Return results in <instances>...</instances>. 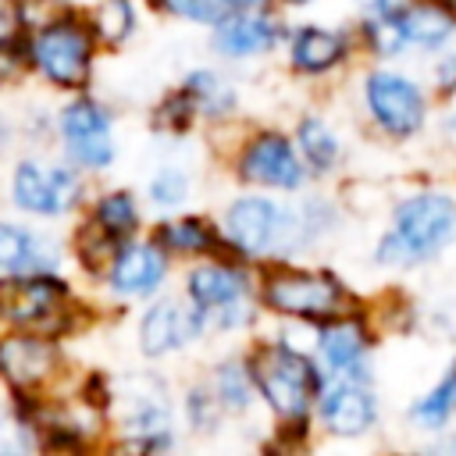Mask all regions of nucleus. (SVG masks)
<instances>
[{"label": "nucleus", "mask_w": 456, "mask_h": 456, "mask_svg": "<svg viewBox=\"0 0 456 456\" xmlns=\"http://www.w3.org/2000/svg\"><path fill=\"white\" fill-rule=\"evenodd\" d=\"M21 431H28L21 420H11L4 410H0V452H11V449H25L28 438H21Z\"/></svg>", "instance_id": "nucleus-31"}, {"label": "nucleus", "mask_w": 456, "mask_h": 456, "mask_svg": "<svg viewBox=\"0 0 456 456\" xmlns=\"http://www.w3.org/2000/svg\"><path fill=\"white\" fill-rule=\"evenodd\" d=\"M317 417L328 435L356 438L367 435L378 420V399L367 388V378H335L317 392Z\"/></svg>", "instance_id": "nucleus-12"}, {"label": "nucleus", "mask_w": 456, "mask_h": 456, "mask_svg": "<svg viewBox=\"0 0 456 456\" xmlns=\"http://www.w3.org/2000/svg\"><path fill=\"white\" fill-rule=\"evenodd\" d=\"M157 242L167 253H182V256H210L224 246L221 228H214L207 217H175L164 221L157 228Z\"/></svg>", "instance_id": "nucleus-20"}, {"label": "nucleus", "mask_w": 456, "mask_h": 456, "mask_svg": "<svg viewBox=\"0 0 456 456\" xmlns=\"http://www.w3.org/2000/svg\"><path fill=\"white\" fill-rule=\"evenodd\" d=\"M221 403H217V395L210 392V388H203V385H196V388H189V399H185V417H189V424L200 431H207V428H217V420H221Z\"/></svg>", "instance_id": "nucleus-30"}, {"label": "nucleus", "mask_w": 456, "mask_h": 456, "mask_svg": "<svg viewBox=\"0 0 456 456\" xmlns=\"http://www.w3.org/2000/svg\"><path fill=\"white\" fill-rule=\"evenodd\" d=\"M185 299L203 317V328L235 331V328H246L253 321L249 274L228 260L192 267L185 278Z\"/></svg>", "instance_id": "nucleus-5"}, {"label": "nucleus", "mask_w": 456, "mask_h": 456, "mask_svg": "<svg viewBox=\"0 0 456 456\" xmlns=\"http://www.w3.org/2000/svg\"><path fill=\"white\" fill-rule=\"evenodd\" d=\"M203 317L196 314V306L185 299H157L142 317H139V353L142 356H167L185 349L189 342H196L203 335Z\"/></svg>", "instance_id": "nucleus-14"}, {"label": "nucleus", "mask_w": 456, "mask_h": 456, "mask_svg": "<svg viewBox=\"0 0 456 456\" xmlns=\"http://www.w3.org/2000/svg\"><path fill=\"white\" fill-rule=\"evenodd\" d=\"M210 392L217 395L221 410L224 413H246L256 388H253V378L246 370V360H221L217 370H214V381H210Z\"/></svg>", "instance_id": "nucleus-24"}, {"label": "nucleus", "mask_w": 456, "mask_h": 456, "mask_svg": "<svg viewBox=\"0 0 456 456\" xmlns=\"http://www.w3.org/2000/svg\"><path fill=\"white\" fill-rule=\"evenodd\" d=\"M61 249L21 224L0 221V274H25V271H57Z\"/></svg>", "instance_id": "nucleus-17"}, {"label": "nucleus", "mask_w": 456, "mask_h": 456, "mask_svg": "<svg viewBox=\"0 0 456 456\" xmlns=\"http://www.w3.org/2000/svg\"><path fill=\"white\" fill-rule=\"evenodd\" d=\"M260 299L278 317L317 321V324L349 310V292L335 274L310 267H285V264L264 274Z\"/></svg>", "instance_id": "nucleus-4"}, {"label": "nucleus", "mask_w": 456, "mask_h": 456, "mask_svg": "<svg viewBox=\"0 0 456 456\" xmlns=\"http://www.w3.org/2000/svg\"><path fill=\"white\" fill-rule=\"evenodd\" d=\"M89 221H93L103 235H110L114 242H125V239H132L135 228H139V203H135V196H132L128 189H110V192H103V196L93 203Z\"/></svg>", "instance_id": "nucleus-22"}, {"label": "nucleus", "mask_w": 456, "mask_h": 456, "mask_svg": "<svg viewBox=\"0 0 456 456\" xmlns=\"http://www.w3.org/2000/svg\"><path fill=\"white\" fill-rule=\"evenodd\" d=\"M435 78H438V89L456 93V53H449V57H442V61H438Z\"/></svg>", "instance_id": "nucleus-32"}, {"label": "nucleus", "mask_w": 456, "mask_h": 456, "mask_svg": "<svg viewBox=\"0 0 456 456\" xmlns=\"http://www.w3.org/2000/svg\"><path fill=\"white\" fill-rule=\"evenodd\" d=\"M89 32L93 39L118 46L135 32V4L132 0H96L89 11Z\"/></svg>", "instance_id": "nucleus-25"}, {"label": "nucleus", "mask_w": 456, "mask_h": 456, "mask_svg": "<svg viewBox=\"0 0 456 456\" xmlns=\"http://www.w3.org/2000/svg\"><path fill=\"white\" fill-rule=\"evenodd\" d=\"M171 271V253L157 239H125L107 264V289L121 299L153 296Z\"/></svg>", "instance_id": "nucleus-11"}, {"label": "nucleus", "mask_w": 456, "mask_h": 456, "mask_svg": "<svg viewBox=\"0 0 456 456\" xmlns=\"http://www.w3.org/2000/svg\"><path fill=\"white\" fill-rule=\"evenodd\" d=\"M14 28H18V21H14V4L0 0V39H7Z\"/></svg>", "instance_id": "nucleus-33"}, {"label": "nucleus", "mask_w": 456, "mask_h": 456, "mask_svg": "<svg viewBox=\"0 0 456 456\" xmlns=\"http://www.w3.org/2000/svg\"><path fill=\"white\" fill-rule=\"evenodd\" d=\"M182 89H185V96L192 100L196 118H210V121H217V118H228V114L235 110V103H239L235 86H232L224 75L210 71V68H196V71H189L185 82H182Z\"/></svg>", "instance_id": "nucleus-21"}, {"label": "nucleus", "mask_w": 456, "mask_h": 456, "mask_svg": "<svg viewBox=\"0 0 456 456\" xmlns=\"http://www.w3.org/2000/svg\"><path fill=\"white\" fill-rule=\"evenodd\" d=\"M395 21L403 28L406 46H420V50H438L456 32V18L445 11L442 0L438 4H431V0H420V4L403 0L399 11H395Z\"/></svg>", "instance_id": "nucleus-19"}, {"label": "nucleus", "mask_w": 456, "mask_h": 456, "mask_svg": "<svg viewBox=\"0 0 456 456\" xmlns=\"http://www.w3.org/2000/svg\"><path fill=\"white\" fill-rule=\"evenodd\" d=\"M456 235V203L445 192H417L406 196L395 214L392 228L378 239V264L410 267L442 253Z\"/></svg>", "instance_id": "nucleus-2"}, {"label": "nucleus", "mask_w": 456, "mask_h": 456, "mask_svg": "<svg viewBox=\"0 0 456 456\" xmlns=\"http://www.w3.org/2000/svg\"><path fill=\"white\" fill-rule=\"evenodd\" d=\"M32 68V53H28V43H18V39H0V89L7 86H18Z\"/></svg>", "instance_id": "nucleus-29"}, {"label": "nucleus", "mask_w": 456, "mask_h": 456, "mask_svg": "<svg viewBox=\"0 0 456 456\" xmlns=\"http://www.w3.org/2000/svg\"><path fill=\"white\" fill-rule=\"evenodd\" d=\"M146 196H150V203H153L157 210H175V207H182L185 196H189V175H185L182 167H160V171L150 178Z\"/></svg>", "instance_id": "nucleus-27"}, {"label": "nucleus", "mask_w": 456, "mask_h": 456, "mask_svg": "<svg viewBox=\"0 0 456 456\" xmlns=\"http://www.w3.org/2000/svg\"><path fill=\"white\" fill-rule=\"evenodd\" d=\"M0 324L36 335H64L71 324L68 281L53 271H25L0 278Z\"/></svg>", "instance_id": "nucleus-3"}, {"label": "nucleus", "mask_w": 456, "mask_h": 456, "mask_svg": "<svg viewBox=\"0 0 456 456\" xmlns=\"http://www.w3.org/2000/svg\"><path fill=\"white\" fill-rule=\"evenodd\" d=\"M61 367V349L50 335L14 331L0 335V378L18 392H36Z\"/></svg>", "instance_id": "nucleus-13"}, {"label": "nucleus", "mask_w": 456, "mask_h": 456, "mask_svg": "<svg viewBox=\"0 0 456 456\" xmlns=\"http://www.w3.org/2000/svg\"><path fill=\"white\" fill-rule=\"evenodd\" d=\"M32 68L57 89H82L93 68V32L89 25L61 14L50 25L36 28L28 39Z\"/></svg>", "instance_id": "nucleus-6"}, {"label": "nucleus", "mask_w": 456, "mask_h": 456, "mask_svg": "<svg viewBox=\"0 0 456 456\" xmlns=\"http://www.w3.org/2000/svg\"><path fill=\"white\" fill-rule=\"evenodd\" d=\"M11 200L32 217H64L82 203L78 167L25 157L11 171Z\"/></svg>", "instance_id": "nucleus-7"}, {"label": "nucleus", "mask_w": 456, "mask_h": 456, "mask_svg": "<svg viewBox=\"0 0 456 456\" xmlns=\"http://www.w3.org/2000/svg\"><path fill=\"white\" fill-rule=\"evenodd\" d=\"M281 4H289V7H306V4H314V0H281Z\"/></svg>", "instance_id": "nucleus-36"}, {"label": "nucleus", "mask_w": 456, "mask_h": 456, "mask_svg": "<svg viewBox=\"0 0 456 456\" xmlns=\"http://www.w3.org/2000/svg\"><path fill=\"white\" fill-rule=\"evenodd\" d=\"M442 4H445V11H449V14L456 18V0H442Z\"/></svg>", "instance_id": "nucleus-37"}, {"label": "nucleus", "mask_w": 456, "mask_h": 456, "mask_svg": "<svg viewBox=\"0 0 456 456\" xmlns=\"http://www.w3.org/2000/svg\"><path fill=\"white\" fill-rule=\"evenodd\" d=\"M160 7L175 18H185V21H196V25H217L224 14H228V4L224 0H160Z\"/></svg>", "instance_id": "nucleus-28"}, {"label": "nucleus", "mask_w": 456, "mask_h": 456, "mask_svg": "<svg viewBox=\"0 0 456 456\" xmlns=\"http://www.w3.org/2000/svg\"><path fill=\"white\" fill-rule=\"evenodd\" d=\"M239 178L267 189H299L306 182V164L296 142L281 132H256L239 153Z\"/></svg>", "instance_id": "nucleus-10"}, {"label": "nucleus", "mask_w": 456, "mask_h": 456, "mask_svg": "<svg viewBox=\"0 0 456 456\" xmlns=\"http://www.w3.org/2000/svg\"><path fill=\"white\" fill-rule=\"evenodd\" d=\"M363 103L374 118V125L392 135V139H410L413 132H420L424 114H428V100L424 89L399 75V71H370L363 82Z\"/></svg>", "instance_id": "nucleus-9"}, {"label": "nucleus", "mask_w": 456, "mask_h": 456, "mask_svg": "<svg viewBox=\"0 0 456 456\" xmlns=\"http://www.w3.org/2000/svg\"><path fill=\"white\" fill-rule=\"evenodd\" d=\"M228 11H246V7H264L267 0H224Z\"/></svg>", "instance_id": "nucleus-34"}, {"label": "nucleus", "mask_w": 456, "mask_h": 456, "mask_svg": "<svg viewBox=\"0 0 456 456\" xmlns=\"http://www.w3.org/2000/svg\"><path fill=\"white\" fill-rule=\"evenodd\" d=\"M452 410H456V363L445 370V378H442L428 395L417 399V406L410 410V417H413L420 428L438 431V428H445V420L452 417Z\"/></svg>", "instance_id": "nucleus-26"}, {"label": "nucleus", "mask_w": 456, "mask_h": 456, "mask_svg": "<svg viewBox=\"0 0 456 456\" xmlns=\"http://www.w3.org/2000/svg\"><path fill=\"white\" fill-rule=\"evenodd\" d=\"M7 135H11V128H7V118L0 114V146H7Z\"/></svg>", "instance_id": "nucleus-35"}, {"label": "nucleus", "mask_w": 456, "mask_h": 456, "mask_svg": "<svg viewBox=\"0 0 456 456\" xmlns=\"http://www.w3.org/2000/svg\"><path fill=\"white\" fill-rule=\"evenodd\" d=\"M281 36H285L281 21L271 18L264 7L228 11L214 25V50L221 57H232V61H246V57H256V53L274 50Z\"/></svg>", "instance_id": "nucleus-15"}, {"label": "nucleus", "mask_w": 456, "mask_h": 456, "mask_svg": "<svg viewBox=\"0 0 456 456\" xmlns=\"http://www.w3.org/2000/svg\"><path fill=\"white\" fill-rule=\"evenodd\" d=\"M61 139L64 153L78 171H107L118 157V139H114V121L110 110L93 100L78 96L61 110Z\"/></svg>", "instance_id": "nucleus-8"}, {"label": "nucleus", "mask_w": 456, "mask_h": 456, "mask_svg": "<svg viewBox=\"0 0 456 456\" xmlns=\"http://www.w3.org/2000/svg\"><path fill=\"white\" fill-rule=\"evenodd\" d=\"M346 50H349L346 36L335 28H324V25H299L289 39V61L303 75L331 71L335 64L346 61Z\"/></svg>", "instance_id": "nucleus-18"}, {"label": "nucleus", "mask_w": 456, "mask_h": 456, "mask_svg": "<svg viewBox=\"0 0 456 456\" xmlns=\"http://www.w3.org/2000/svg\"><path fill=\"white\" fill-rule=\"evenodd\" d=\"M296 150L303 157V164L314 171V175H328L338 157H342V146H338V135L328 128V121L321 118H303L299 128H296Z\"/></svg>", "instance_id": "nucleus-23"}, {"label": "nucleus", "mask_w": 456, "mask_h": 456, "mask_svg": "<svg viewBox=\"0 0 456 456\" xmlns=\"http://www.w3.org/2000/svg\"><path fill=\"white\" fill-rule=\"evenodd\" d=\"M246 370L253 378L256 395L285 420V424H303L306 413L317 403V392L324 385L321 367L299 353L289 342H260L246 356Z\"/></svg>", "instance_id": "nucleus-1"}, {"label": "nucleus", "mask_w": 456, "mask_h": 456, "mask_svg": "<svg viewBox=\"0 0 456 456\" xmlns=\"http://www.w3.org/2000/svg\"><path fill=\"white\" fill-rule=\"evenodd\" d=\"M370 349V335L356 314H338L321 321L317 328V356L335 378H367L363 360Z\"/></svg>", "instance_id": "nucleus-16"}]
</instances>
